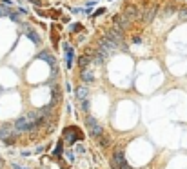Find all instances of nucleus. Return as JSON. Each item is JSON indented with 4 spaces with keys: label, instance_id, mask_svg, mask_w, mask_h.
Instances as JSON below:
<instances>
[{
    "label": "nucleus",
    "instance_id": "f257e3e1",
    "mask_svg": "<svg viewBox=\"0 0 187 169\" xmlns=\"http://www.w3.org/2000/svg\"><path fill=\"white\" fill-rule=\"evenodd\" d=\"M85 126H87L89 133H91L94 138H98L100 135H104V131H102V126H100V124H96V120H94L93 116H87V118H85Z\"/></svg>",
    "mask_w": 187,
    "mask_h": 169
},
{
    "label": "nucleus",
    "instance_id": "f03ea898",
    "mask_svg": "<svg viewBox=\"0 0 187 169\" xmlns=\"http://www.w3.org/2000/svg\"><path fill=\"white\" fill-rule=\"evenodd\" d=\"M113 166L118 169H131L127 166V162H125V157L124 153H122V149H116L114 151V157H113Z\"/></svg>",
    "mask_w": 187,
    "mask_h": 169
},
{
    "label": "nucleus",
    "instance_id": "7ed1b4c3",
    "mask_svg": "<svg viewBox=\"0 0 187 169\" xmlns=\"http://www.w3.org/2000/svg\"><path fill=\"white\" fill-rule=\"evenodd\" d=\"M113 22H114V26H116V29H120V31H125V29L131 26V22L127 20L125 17H122V15H114Z\"/></svg>",
    "mask_w": 187,
    "mask_h": 169
},
{
    "label": "nucleus",
    "instance_id": "20e7f679",
    "mask_svg": "<svg viewBox=\"0 0 187 169\" xmlns=\"http://www.w3.org/2000/svg\"><path fill=\"white\" fill-rule=\"evenodd\" d=\"M124 15H125V18H127L129 22L135 20V18H140V11H138L136 6H125V7H124Z\"/></svg>",
    "mask_w": 187,
    "mask_h": 169
},
{
    "label": "nucleus",
    "instance_id": "39448f33",
    "mask_svg": "<svg viewBox=\"0 0 187 169\" xmlns=\"http://www.w3.org/2000/svg\"><path fill=\"white\" fill-rule=\"evenodd\" d=\"M73 55H74L73 47H71L69 44H64V58H65L64 62H65V67H67V69L73 65Z\"/></svg>",
    "mask_w": 187,
    "mask_h": 169
},
{
    "label": "nucleus",
    "instance_id": "423d86ee",
    "mask_svg": "<svg viewBox=\"0 0 187 169\" xmlns=\"http://www.w3.org/2000/svg\"><path fill=\"white\" fill-rule=\"evenodd\" d=\"M15 127H17L18 131H33V126H31V122H29V118H27V116L18 118V120H17V124H15Z\"/></svg>",
    "mask_w": 187,
    "mask_h": 169
},
{
    "label": "nucleus",
    "instance_id": "0eeeda50",
    "mask_svg": "<svg viewBox=\"0 0 187 169\" xmlns=\"http://www.w3.org/2000/svg\"><path fill=\"white\" fill-rule=\"evenodd\" d=\"M156 13H158V7H156V6H151V7H149V9H147L146 13L142 15V22L149 24V22H151V20L156 17Z\"/></svg>",
    "mask_w": 187,
    "mask_h": 169
},
{
    "label": "nucleus",
    "instance_id": "6e6552de",
    "mask_svg": "<svg viewBox=\"0 0 187 169\" xmlns=\"http://www.w3.org/2000/svg\"><path fill=\"white\" fill-rule=\"evenodd\" d=\"M38 58H44V60H46V62H47V64L53 67V73L56 75V58H55V56H51L47 51H44V53L38 55Z\"/></svg>",
    "mask_w": 187,
    "mask_h": 169
},
{
    "label": "nucleus",
    "instance_id": "1a4fd4ad",
    "mask_svg": "<svg viewBox=\"0 0 187 169\" xmlns=\"http://www.w3.org/2000/svg\"><path fill=\"white\" fill-rule=\"evenodd\" d=\"M76 131H78L76 127H69V129H65V131H64V133H65L64 137L67 138V142H69V144H73L74 140L78 138V135H76Z\"/></svg>",
    "mask_w": 187,
    "mask_h": 169
},
{
    "label": "nucleus",
    "instance_id": "9d476101",
    "mask_svg": "<svg viewBox=\"0 0 187 169\" xmlns=\"http://www.w3.org/2000/svg\"><path fill=\"white\" fill-rule=\"evenodd\" d=\"M58 102H60V89L55 85V87H53V98H51V104H49V106L55 107L56 104H58Z\"/></svg>",
    "mask_w": 187,
    "mask_h": 169
},
{
    "label": "nucleus",
    "instance_id": "9b49d317",
    "mask_svg": "<svg viewBox=\"0 0 187 169\" xmlns=\"http://www.w3.org/2000/svg\"><path fill=\"white\" fill-rule=\"evenodd\" d=\"M26 35H27V36H29V38H31L35 44H40V36H38L36 33L33 31L31 27H27V26H26Z\"/></svg>",
    "mask_w": 187,
    "mask_h": 169
},
{
    "label": "nucleus",
    "instance_id": "f8f14e48",
    "mask_svg": "<svg viewBox=\"0 0 187 169\" xmlns=\"http://www.w3.org/2000/svg\"><path fill=\"white\" fill-rule=\"evenodd\" d=\"M89 62H91V60H89V55H84V56H80V58H78L80 67H87V65H89Z\"/></svg>",
    "mask_w": 187,
    "mask_h": 169
},
{
    "label": "nucleus",
    "instance_id": "ddd939ff",
    "mask_svg": "<svg viewBox=\"0 0 187 169\" xmlns=\"http://www.w3.org/2000/svg\"><path fill=\"white\" fill-rule=\"evenodd\" d=\"M82 80H84V82H93V80H94L93 73H91V71H84V73H82Z\"/></svg>",
    "mask_w": 187,
    "mask_h": 169
},
{
    "label": "nucleus",
    "instance_id": "4468645a",
    "mask_svg": "<svg viewBox=\"0 0 187 169\" xmlns=\"http://www.w3.org/2000/svg\"><path fill=\"white\" fill-rule=\"evenodd\" d=\"M76 96H78L80 100H85V98H87V89H85V87H80V89L76 91Z\"/></svg>",
    "mask_w": 187,
    "mask_h": 169
},
{
    "label": "nucleus",
    "instance_id": "2eb2a0df",
    "mask_svg": "<svg viewBox=\"0 0 187 169\" xmlns=\"http://www.w3.org/2000/svg\"><path fill=\"white\" fill-rule=\"evenodd\" d=\"M105 60H107V58H104V56H102L100 53H96V55H94V60H93V62H94V64H98V65H102Z\"/></svg>",
    "mask_w": 187,
    "mask_h": 169
},
{
    "label": "nucleus",
    "instance_id": "dca6fc26",
    "mask_svg": "<svg viewBox=\"0 0 187 169\" xmlns=\"http://www.w3.org/2000/svg\"><path fill=\"white\" fill-rule=\"evenodd\" d=\"M9 13H11L9 7H6V6L0 4V17H9Z\"/></svg>",
    "mask_w": 187,
    "mask_h": 169
},
{
    "label": "nucleus",
    "instance_id": "f3484780",
    "mask_svg": "<svg viewBox=\"0 0 187 169\" xmlns=\"http://www.w3.org/2000/svg\"><path fill=\"white\" fill-rule=\"evenodd\" d=\"M9 131H11V127H7V126H4L2 129H0V138H6L7 135H9Z\"/></svg>",
    "mask_w": 187,
    "mask_h": 169
},
{
    "label": "nucleus",
    "instance_id": "a211bd4d",
    "mask_svg": "<svg viewBox=\"0 0 187 169\" xmlns=\"http://www.w3.org/2000/svg\"><path fill=\"white\" fill-rule=\"evenodd\" d=\"M98 142H100V146H102V147H107V146H109V140H107L104 135H100V137H98Z\"/></svg>",
    "mask_w": 187,
    "mask_h": 169
},
{
    "label": "nucleus",
    "instance_id": "6ab92c4d",
    "mask_svg": "<svg viewBox=\"0 0 187 169\" xmlns=\"http://www.w3.org/2000/svg\"><path fill=\"white\" fill-rule=\"evenodd\" d=\"M80 107H82L84 111H87V109H89V102H87V98H85V100H82V104H80Z\"/></svg>",
    "mask_w": 187,
    "mask_h": 169
},
{
    "label": "nucleus",
    "instance_id": "aec40b11",
    "mask_svg": "<svg viewBox=\"0 0 187 169\" xmlns=\"http://www.w3.org/2000/svg\"><path fill=\"white\" fill-rule=\"evenodd\" d=\"M80 29H82V26H80V24H73V26H71V31H73V33L80 31Z\"/></svg>",
    "mask_w": 187,
    "mask_h": 169
},
{
    "label": "nucleus",
    "instance_id": "412c9836",
    "mask_svg": "<svg viewBox=\"0 0 187 169\" xmlns=\"http://www.w3.org/2000/svg\"><path fill=\"white\" fill-rule=\"evenodd\" d=\"M104 13H105V9H104V7H100V9H96V11L93 13V17H98V15H104Z\"/></svg>",
    "mask_w": 187,
    "mask_h": 169
},
{
    "label": "nucleus",
    "instance_id": "4be33fe9",
    "mask_svg": "<svg viewBox=\"0 0 187 169\" xmlns=\"http://www.w3.org/2000/svg\"><path fill=\"white\" fill-rule=\"evenodd\" d=\"M55 155H56V157L62 155V144H58V147H56V151H55Z\"/></svg>",
    "mask_w": 187,
    "mask_h": 169
},
{
    "label": "nucleus",
    "instance_id": "5701e85b",
    "mask_svg": "<svg viewBox=\"0 0 187 169\" xmlns=\"http://www.w3.org/2000/svg\"><path fill=\"white\" fill-rule=\"evenodd\" d=\"M180 18H187V9H182V11H180Z\"/></svg>",
    "mask_w": 187,
    "mask_h": 169
},
{
    "label": "nucleus",
    "instance_id": "b1692460",
    "mask_svg": "<svg viewBox=\"0 0 187 169\" xmlns=\"http://www.w3.org/2000/svg\"><path fill=\"white\" fill-rule=\"evenodd\" d=\"M76 153H85V147H84V146H78V147H76Z\"/></svg>",
    "mask_w": 187,
    "mask_h": 169
},
{
    "label": "nucleus",
    "instance_id": "393cba45",
    "mask_svg": "<svg viewBox=\"0 0 187 169\" xmlns=\"http://www.w3.org/2000/svg\"><path fill=\"white\" fill-rule=\"evenodd\" d=\"M11 167H13V169H26V167H20L18 164H11Z\"/></svg>",
    "mask_w": 187,
    "mask_h": 169
},
{
    "label": "nucleus",
    "instance_id": "a878e982",
    "mask_svg": "<svg viewBox=\"0 0 187 169\" xmlns=\"http://www.w3.org/2000/svg\"><path fill=\"white\" fill-rule=\"evenodd\" d=\"M33 4H35V6H40V0H31Z\"/></svg>",
    "mask_w": 187,
    "mask_h": 169
}]
</instances>
